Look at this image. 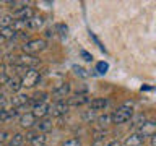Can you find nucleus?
Returning a JSON list of instances; mask_svg holds the SVG:
<instances>
[{
  "label": "nucleus",
  "instance_id": "f257e3e1",
  "mask_svg": "<svg viewBox=\"0 0 156 146\" xmlns=\"http://www.w3.org/2000/svg\"><path fill=\"white\" fill-rule=\"evenodd\" d=\"M132 115H133V110H132V106L130 104H124L120 107H117V109L112 112L111 115V122L112 123H125V122H129L132 119Z\"/></svg>",
  "mask_w": 156,
  "mask_h": 146
},
{
  "label": "nucleus",
  "instance_id": "f03ea898",
  "mask_svg": "<svg viewBox=\"0 0 156 146\" xmlns=\"http://www.w3.org/2000/svg\"><path fill=\"white\" fill-rule=\"evenodd\" d=\"M12 63H15V67H21V68L31 70V68L39 65V58L33 57V55H28V54H21V55L12 57Z\"/></svg>",
  "mask_w": 156,
  "mask_h": 146
},
{
  "label": "nucleus",
  "instance_id": "7ed1b4c3",
  "mask_svg": "<svg viewBox=\"0 0 156 146\" xmlns=\"http://www.w3.org/2000/svg\"><path fill=\"white\" fill-rule=\"evenodd\" d=\"M46 47H47V42L44 41V39H29V41L23 46V52L28 54V55H33V54L42 52Z\"/></svg>",
  "mask_w": 156,
  "mask_h": 146
},
{
  "label": "nucleus",
  "instance_id": "20e7f679",
  "mask_svg": "<svg viewBox=\"0 0 156 146\" xmlns=\"http://www.w3.org/2000/svg\"><path fill=\"white\" fill-rule=\"evenodd\" d=\"M39 80H41V73H39L37 70H34V68H31V70H28L23 75L21 83H23L24 88H33L39 83Z\"/></svg>",
  "mask_w": 156,
  "mask_h": 146
},
{
  "label": "nucleus",
  "instance_id": "39448f33",
  "mask_svg": "<svg viewBox=\"0 0 156 146\" xmlns=\"http://www.w3.org/2000/svg\"><path fill=\"white\" fill-rule=\"evenodd\" d=\"M68 112V104L65 101H57L52 106H49V114L52 117H62Z\"/></svg>",
  "mask_w": 156,
  "mask_h": 146
},
{
  "label": "nucleus",
  "instance_id": "423d86ee",
  "mask_svg": "<svg viewBox=\"0 0 156 146\" xmlns=\"http://www.w3.org/2000/svg\"><path fill=\"white\" fill-rule=\"evenodd\" d=\"M136 133H140L141 136H153L156 133V120H148V122H143L140 127H138V131Z\"/></svg>",
  "mask_w": 156,
  "mask_h": 146
},
{
  "label": "nucleus",
  "instance_id": "0eeeda50",
  "mask_svg": "<svg viewBox=\"0 0 156 146\" xmlns=\"http://www.w3.org/2000/svg\"><path fill=\"white\" fill-rule=\"evenodd\" d=\"M68 92H70V85H60L58 88H55V89L52 91V97L57 101H63V97H67L68 96Z\"/></svg>",
  "mask_w": 156,
  "mask_h": 146
},
{
  "label": "nucleus",
  "instance_id": "6e6552de",
  "mask_svg": "<svg viewBox=\"0 0 156 146\" xmlns=\"http://www.w3.org/2000/svg\"><path fill=\"white\" fill-rule=\"evenodd\" d=\"M36 123V117L33 115V112H26V114H21L20 115V125L23 128H31Z\"/></svg>",
  "mask_w": 156,
  "mask_h": 146
},
{
  "label": "nucleus",
  "instance_id": "1a4fd4ad",
  "mask_svg": "<svg viewBox=\"0 0 156 146\" xmlns=\"http://www.w3.org/2000/svg\"><path fill=\"white\" fill-rule=\"evenodd\" d=\"M33 16H34V12H33L31 7H24V8L13 13V18L15 19H21V21H28V19L33 18Z\"/></svg>",
  "mask_w": 156,
  "mask_h": 146
},
{
  "label": "nucleus",
  "instance_id": "9d476101",
  "mask_svg": "<svg viewBox=\"0 0 156 146\" xmlns=\"http://www.w3.org/2000/svg\"><path fill=\"white\" fill-rule=\"evenodd\" d=\"M145 143V138L140 133H132L130 136H127V140L124 141V146H141Z\"/></svg>",
  "mask_w": 156,
  "mask_h": 146
},
{
  "label": "nucleus",
  "instance_id": "9b49d317",
  "mask_svg": "<svg viewBox=\"0 0 156 146\" xmlns=\"http://www.w3.org/2000/svg\"><path fill=\"white\" fill-rule=\"evenodd\" d=\"M107 99H104V97H94V99H91L90 101V109L93 112H96V110H102V109H106L107 107Z\"/></svg>",
  "mask_w": 156,
  "mask_h": 146
},
{
  "label": "nucleus",
  "instance_id": "f8f14e48",
  "mask_svg": "<svg viewBox=\"0 0 156 146\" xmlns=\"http://www.w3.org/2000/svg\"><path fill=\"white\" fill-rule=\"evenodd\" d=\"M86 102H90V97L86 94H75V96L68 97L67 104L70 107V106H83V104H86Z\"/></svg>",
  "mask_w": 156,
  "mask_h": 146
},
{
  "label": "nucleus",
  "instance_id": "ddd939ff",
  "mask_svg": "<svg viewBox=\"0 0 156 146\" xmlns=\"http://www.w3.org/2000/svg\"><path fill=\"white\" fill-rule=\"evenodd\" d=\"M47 114H49V104H46V102L37 104V106L33 109V115L36 117V119H42V117H46Z\"/></svg>",
  "mask_w": 156,
  "mask_h": 146
},
{
  "label": "nucleus",
  "instance_id": "4468645a",
  "mask_svg": "<svg viewBox=\"0 0 156 146\" xmlns=\"http://www.w3.org/2000/svg\"><path fill=\"white\" fill-rule=\"evenodd\" d=\"M28 102H29V97L26 94H18L12 99V106H13V109H18V107L28 106Z\"/></svg>",
  "mask_w": 156,
  "mask_h": 146
},
{
  "label": "nucleus",
  "instance_id": "2eb2a0df",
  "mask_svg": "<svg viewBox=\"0 0 156 146\" xmlns=\"http://www.w3.org/2000/svg\"><path fill=\"white\" fill-rule=\"evenodd\" d=\"M7 85H8V89L12 91V92H18V91L23 88L21 78H20L18 75H16V76H13V78H10V81L7 83Z\"/></svg>",
  "mask_w": 156,
  "mask_h": 146
},
{
  "label": "nucleus",
  "instance_id": "dca6fc26",
  "mask_svg": "<svg viewBox=\"0 0 156 146\" xmlns=\"http://www.w3.org/2000/svg\"><path fill=\"white\" fill-rule=\"evenodd\" d=\"M26 24H28L29 29H39V28L44 24V18H42V16H37V15H34L33 18H29L28 21H26Z\"/></svg>",
  "mask_w": 156,
  "mask_h": 146
},
{
  "label": "nucleus",
  "instance_id": "f3484780",
  "mask_svg": "<svg viewBox=\"0 0 156 146\" xmlns=\"http://www.w3.org/2000/svg\"><path fill=\"white\" fill-rule=\"evenodd\" d=\"M51 130H52V120H51V119H42V120H39L37 131L46 133V131H51Z\"/></svg>",
  "mask_w": 156,
  "mask_h": 146
},
{
  "label": "nucleus",
  "instance_id": "a211bd4d",
  "mask_svg": "<svg viewBox=\"0 0 156 146\" xmlns=\"http://www.w3.org/2000/svg\"><path fill=\"white\" fill-rule=\"evenodd\" d=\"M0 36L7 41V39H15V37L18 36V33L15 31L12 26H10V28H0Z\"/></svg>",
  "mask_w": 156,
  "mask_h": 146
},
{
  "label": "nucleus",
  "instance_id": "6ab92c4d",
  "mask_svg": "<svg viewBox=\"0 0 156 146\" xmlns=\"http://www.w3.org/2000/svg\"><path fill=\"white\" fill-rule=\"evenodd\" d=\"M15 115H16V110H15V109H12V110H8V109L0 110V120H2V122H8V120H12Z\"/></svg>",
  "mask_w": 156,
  "mask_h": 146
},
{
  "label": "nucleus",
  "instance_id": "aec40b11",
  "mask_svg": "<svg viewBox=\"0 0 156 146\" xmlns=\"http://www.w3.org/2000/svg\"><path fill=\"white\" fill-rule=\"evenodd\" d=\"M13 21H15V18L12 16V15H2V16H0V28L13 26Z\"/></svg>",
  "mask_w": 156,
  "mask_h": 146
},
{
  "label": "nucleus",
  "instance_id": "412c9836",
  "mask_svg": "<svg viewBox=\"0 0 156 146\" xmlns=\"http://www.w3.org/2000/svg\"><path fill=\"white\" fill-rule=\"evenodd\" d=\"M24 143V136L21 133H15L10 140V146H23Z\"/></svg>",
  "mask_w": 156,
  "mask_h": 146
},
{
  "label": "nucleus",
  "instance_id": "4be33fe9",
  "mask_svg": "<svg viewBox=\"0 0 156 146\" xmlns=\"http://www.w3.org/2000/svg\"><path fill=\"white\" fill-rule=\"evenodd\" d=\"M29 143H31V146H44L46 144V136H44V133H39L36 138L33 141H29Z\"/></svg>",
  "mask_w": 156,
  "mask_h": 146
},
{
  "label": "nucleus",
  "instance_id": "5701e85b",
  "mask_svg": "<svg viewBox=\"0 0 156 146\" xmlns=\"http://www.w3.org/2000/svg\"><path fill=\"white\" fill-rule=\"evenodd\" d=\"M107 70H109V65H107V62H98V63H96V71L99 73V75H104Z\"/></svg>",
  "mask_w": 156,
  "mask_h": 146
},
{
  "label": "nucleus",
  "instance_id": "b1692460",
  "mask_svg": "<svg viewBox=\"0 0 156 146\" xmlns=\"http://www.w3.org/2000/svg\"><path fill=\"white\" fill-rule=\"evenodd\" d=\"M73 71H75V75L78 76H81V78H86V76H90V73H88L85 68H81V67H78V65H73Z\"/></svg>",
  "mask_w": 156,
  "mask_h": 146
},
{
  "label": "nucleus",
  "instance_id": "393cba45",
  "mask_svg": "<svg viewBox=\"0 0 156 146\" xmlns=\"http://www.w3.org/2000/svg\"><path fill=\"white\" fill-rule=\"evenodd\" d=\"M10 5H12L13 12H18V10H21V8H24V7H28V3H26V2H10Z\"/></svg>",
  "mask_w": 156,
  "mask_h": 146
},
{
  "label": "nucleus",
  "instance_id": "a878e982",
  "mask_svg": "<svg viewBox=\"0 0 156 146\" xmlns=\"http://www.w3.org/2000/svg\"><path fill=\"white\" fill-rule=\"evenodd\" d=\"M55 29H57V31H58V34H60V36L62 37H65L67 36V31H68V28H67V24H57V26H55Z\"/></svg>",
  "mask_w": 156,
  "mask_h": 146
},
{
  "label": "nucleus",
  "instance_id": "bb28decb",
  "mask_svg": "<svg viewBox=\"0 0 156 146\" xmlns=\"http://www.w3.org/2000/svg\"><path fill=\"white\" fill-rule=\"evenodd\" d=\"M62 146H81V141L78 138H72V140H67Z\"/></svg>",
  "mask_w": 156,
  "mask_h": 146
},
{
  "label": "nucleus",
  "instance_id": "cd10ccee",
  "mask_svg": "<svg viewBox=\"0 0 156 146\" xmlns=\"http://www.w3.org/2000/svg\"><path fill=\"white\" fill-rule=\"evenodd\" d=\"M39 133H41V131H37V130H31V131H28V133H26V140H28V141H33V140L36 138V136H37Z\"/></svg>",
  "mask_w": 156,
  "mask_h": 146
},
{
  "label": "nucleus",
  "instance_id": "c85d7f7f",
  "mask_svg": "<svg viewBox=\"0 0 156 146\" xmlns=\"http://www.w3.org/2000/svg\"><path fill=\"white\" fill-rule=\"evenodd\" d=\"M80 55L83 57V60H86V62H91V60H93V55H91V54H88L86 50H81Z\"/></svg>",
  "mask_w": 156,
  "mask_h": 146
},
{
  "label": "nucleus",
  "instance_id": "c756f323",
  "mask_svg": "<svg viewBox=\"0 0 156 146\" xmlns=\"http://www.w3.org/2000/svg\"><path fill=\"white\" fill-rule=\"evenodd\" d=\"M8 81H10V76L7 73H0V85H7Z\"/></svg>",
  "mask_w": 156,
  "mask_h": 146
},
{
  "label": "nucleus",
  "instance_id": "7c9ffc66",
  "mask_svg": "<svg viewBox=\"0 0 156 146\" xmlns=\"http://www.w3.org/2000/svg\"><path fill=\"white\" fill-rule=\"evenodd\" d=\"M7 138H8V133L5 130H0V144H3L7 141Z\"/></svg>",
  "mask_w": 156,
  "mask_h": 146
},
{
  "label": "nucleus",
  "instance_id": "2f4dec72",
  "mask_svg": "<svg viewBox=\"0 0 156 146\" xmlns=\"http://www.w3.org/2000/svg\"><path fill=\"white\" fill-rule=\"evenodd\" d=\"M109 120H111V115H104V117H99V119H98V122H99L101 125H106Z\"/></svg>",
  "mask_w": 156,
  "mask_h": 146
},
{
  "label": "nucleus",
  "instance_id": "473e14b6",
  "mask_svg": "<svg viewBox=\"0 0 156 146\" xmlns=\"http://www.w3.org/2000/svg\"><path fill=\"white\" fill-rule=\"evenodd\" d=\"M5 104H7V99H5V96H0V110L5 109Z\"/></svg>",
  "mask_w": 156,
  "mask_h": 146
},
{
  "label": "nucleus",
  "instance_id": "72a5a7b5",
  "mask_svg": "<svg viewBox=\"0 0 156 146\" xmlns=\"http://www.w3.org/2000/svg\"><path fill=\"white\" fill-rule=\"evenodd\" d=\"M91 146H106V143H104V140H94V143H93Z\"/></svg>",
  "mask_w": 156,
  "mask_h": 146
},
{
  "label": "nucleus",
  "instance_id": "f704fd0d",
  "mask_svg": "<svg viewBox=\"0 0 156 146\" xmlns=\"http://www.w3.org/2000/svg\"><path fill=\"white\" fill-rule=\"evenodd\" d=\"M150 143H151V146H156V133L151 136V140H150Z\"/></svg>",
  "mask_w": 156,
  "mask_h": 146
},
{
  "label": "nucleus",
  "instance_id": "c9c22d12",
  "mask_svg": "<svg viewBox=\"0 0 156 146\" xmlns=\"http://www.w3.org/2000/svg\"><path fill=\"white\" fill-rule=\"evenodd\" d=\"M106 146H120V143L119 141H111V143H107Z\"/></svg>",
  "mask_w": 156,
  "mask_h": 146
},
{
  "label": "nucleus",
  "instance_id": "e433bc0d",
  "mask_svg": "<svg viewBox=\"0 0 156 146\" xmlns=\"http://www.w3.org/2000/svg\"><path fill=\"white\" fill-rule=\"evenodd\" d=\"M0 73H5V65L3 63H0Z\"/></svg>",
  "mask_w": 156,
  "mask_h": 146
},
{
  "label": "nucleus",
  "instance_id": "4c0bfd02",
  "mask_svg": "<svg viewBox=\"0 0 156 146\" xmlns=\"http://www.w3.org/2000/svg\"><path fill=\"white\" fill-rule=\"evenodd\" d=\"M150 89H151L150 86H143V88H141V91H150Z\"/></svg>",
  "mask_w": 156,
  "mask_h": 146
},
{
  "label": "nucleus",
  "instance_id": "58836bf2",
  "mask_svg": "<svg viewBox=\"0 0 156 146\" xmlns=\"http://www.w3.org/2000/svg\"><path fill=\"white\" fill-rule=\"evenodd\" d=\"M3 42H5V39H3L2 36H0V47H2V46H3Z\"/></svg>",
  "mask_w": 156,
  "mask_h": 146
}]
</instances>
